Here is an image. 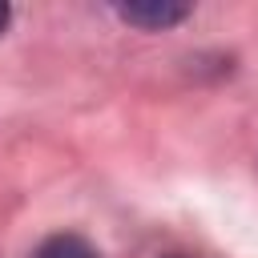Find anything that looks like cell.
<instances>
[{"label":"cell","mask_w":258,"mask_h":258,"mask_svg":"<svg viewBox=\"0 0 258 258\" xmlns=\"http://www.w3.org/2000/svg\"><path fill=\"white\" fill-rule=\"evenodd\" d=\"M117 16L125 24H137V28L157 32V28H169V24L185 20L189 8L185 4H169V0H137V4H117Z\"/></svg>","instance_id":"obj_1"},{"label":"cell","mask_w":258,"mask_h":258,"mask_svg":"<svg viewBox=\"0 0 258 258\" xmlns=\"http://www.w3.org/2000/svg\"><path fill=\"white\" fill-rule=\"evenodd\" d=\"M32 258H101L81 234H52V238H44L40 246H36V254Z\"/></svg>","instance_id":"obj_2"},{"label":"cell","mask_w":258,"mask_h":258,"mask_svg":"<svg viewBox=\"0 0 258 258\" xmlns=\"http://www.w3.org/2000/svg\"><path fill=\"white\" fill-rule=\"evenodd\" d=\"M8 20H12V8H8V4H0V32L8 28Z\"/></svg>","instance_id":"obj_3"},{"label":"cell","mask_w":258,"mask_h":258,"mask_svg":"<svg viewBox=\"0 0 258 258\" xmlns=\"http://www.w3.org/2000/svg\"><path fill=\"white\" fill-rule=\"evenodd\" d=\"M169 258H189V254H169Z\"/></svg>","instance_id":"obj_4"}]
</instances>
